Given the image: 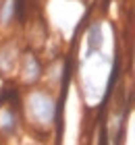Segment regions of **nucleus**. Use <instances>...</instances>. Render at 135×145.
I'll list each match as a JSON object with an SVG mask.
<instances>
[{
  "mask_svg": "<svg viewBox=\"0 0 135 145\" xmlns=\"http://www.w3.org/2000/svg\"><path fill=\"white\" fill-rule=\"evenodd\" d=\"M58 114V100L54 89L50 87H36L25 89L23 93V116L25 122L38 133H48L56 122Z\"/></svg>",
  "mask_w": 135,
  "mask_h": 145,
  "instance_id": "f257e3e1",
  "label": "nucleus"
},
{
  "mask_svg": "<svg viewBox=\"0 0 135 145\" xmlns=\"http://www.w3.org/2000/svg\"><path fill=\"white\" fill-rule=\"evenodd\" d=\"M17 79L25 89L36 87L44 81V62L36 50H21L17 67Z\"/></svg>",
  "mask_w": 135,
  "mask_h": 145,
  "instance_id": "f03ea898",
  "label": "nucleus"
},
{
  "mask_svg": "<svg viewBox=\"0 0 135 145\" xmlns=\"http://www.w3.org/2000/svg\"><path fill=\"white\" fill-rule=\"evenodd\" d=\"M19 56H21V46L17 39H0V77L2 79H11L17 75Z\"/></svg>",
  "mask_w": 135,
  "mask_h": 145,
  "instance_id": "7ed1b4c3",
  "label": "nucleus"
},
{
  "mask_svg": "<svg viewBox=\"0 0 135 145\" xmlns=\"http://www.w3.org/2000/svg\"><path fill=\"white\" fill-rule=\"evenodd\" d=\"M104 48V25L102 21H94L85 31V60L100 54Z\"/></svg>",
  "mask_w": 135,
  "mask_h": 145,
  "instance_id": "20e7f679",
  "label": "nucleus"
},
{
  "mask_svg": "<svg viewBox=\"0 0 135 145\" xmlns=\"http://www.w3.org/2000/svg\"><path fill=\"white\" fill-rule=\"evenodd\" d=\"M19 133V114L11 104L0 106V135L2 137H15Z\"/></svg>",
  "mask_w": 135,
  "mask_h": 145,
  "instance_id": "39448f33",
  "label": "nucleus"
},
{
  "mask_svg": "<svg viewBox=\"0 0 135 145\" xmlns=\"http://www.w3.org/2000/svg\"><path fill=\"white\" fill-rule=\"evenodd\" d=\"M67 72V67H65V60L63 58H54L50 60L48 67H44V79H46V87L50 89H56L60 83H63V77Z\"/></svg>",
  "mask_w": 135,
  "mask_h": 145,
  "instance_id": "423d86ee",
  "label": "nucleus"
},
{
  "mask_svg": "<svg viewBox=\"0 0 135 145\" xmlns=\"http://www.w3.org/2000/svg\"><path fill=\"white\" fill-rule=\"evenodd\" d=\"M17 19V0H0V31L13 27Z\"/></svg>",
  "mask_w": 135,
  "mask_h": 145,
  "instance_id": "0eeeda50",
  "label": "nucleus"
}]
</instances>
